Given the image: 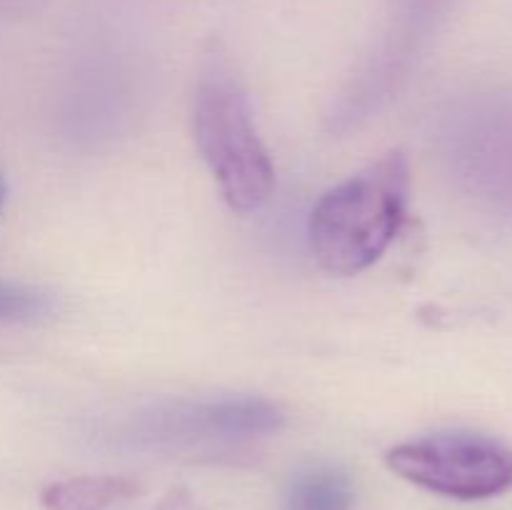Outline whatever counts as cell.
<instances>
[{
    "label": "cell",
    "mask_w": 512,
    "mask_h": 510,
    "mask_svg": "<svg viewBox=\"0 0 512 510\" xmlns=\"http://www.w3.org/2000/svg\"><path fill=\"white\" fill-rule=\"evenodd\" d=\"M53 295L30 285L0 280V325H28L53 315Z\"/></svg>",
    "instance_id": "obj_8"
},
{
    "label": "cell",
    "mask_w": 512,
    "mask_h": 510,
    "mask_svg": "<svg viewBox=\"0 0 512 510\" xmlns=\"http://www.w3.org/2000/svg\"><path fill=\"white\" fill-rule=\"evenodd\" d=\"M45 510H205L188 488H153L123 475H80L40 493Z\"/></svg>",
    "instance_id": "obj_6"
},
{
    "label": "cell",
    "mask_w": 512,
    "mask_h": 510,
    "mask_svg": "<svg viewBox=\"0 0 512 510\" xmlns=\"http://www.w3.org/2000/svg\"><path fill=\"white\" fill-rule=\"evenodd\" d=\"M285 425L278 403L255 395L218 400H175L140 410L125 423L123 438L135 448L165 453L230 450L270 438Z\"/></svg>",
    "instance_id": "obj_3"
},
{
    "label": "cell",
    "mask_w": 512,
    "mask_h": 510,
    "mask_svg": "<svg viewBox=\"0 0 512 510\" xmlns=\"http://www.w3.org/2000/svg\"><path fill=\"white\" fill-rule=\"evenodd\" d=\"M455 0H390V18L378 48L343 93L330 118L340 125H358L378 113L408 78L425 45L453 10Z\"/></svg>",
    "instance_id": "obj_5"
},
{
    "label": "cell",
    "mask_w": 512,
    "mask_h": 510,
    "mask_svg": "<svg viewBox=\"0 0 512 510\" xmlns=\"http://www.w3.org/2000/svg\"><path fill=\"white\" fill-rule=\"evenodd\" d=\"M358 488L335 463H308L283 485L280 510H355Z\"/></svg>",
    "instance_id": "obj_7"
},
{
    "label": "cell",
    "mask_w": 512,
    "mask_h": 510,
    "mask_svg": "<svg viewBox=\"0 0 512 510\" xmlns=\"http://www.w3.org/2000/svg\"><path fill=\"white\" fill-rule=\"evenodd\" d=\"M408 190L410 168L400 150L330 188L308 220L310 250L320 268L350 278L378 263L400 233Z\"/></svg>",
    "instance_id": "obj_1"
},
{
    "label": "cell",
    "mask_w": 512,
    "mask_h": 510,
    "mask_svg": "<svg viewBox=\"0 0 512 510\" xmlns=\"http://www.w3.org/2000/svg\"><path fill=\"white\" fill-rule=\"evenodd\" d=\"M385 463L408 483L455 500H485L512 488V450L475 433H438L388 450Z\"/></svg>",
    "instance_id": "obj_4"
},
{
    "label": "cell",
    "mask_w": 512,
    "mask_h": 510,
    "mask_svg": "<svg viewBox=\"0 0 512 510\" xmlns=\"http://www.w3.org/2000/svg\"><path fill=\"white\" fill-rule=\"evenodd\" d=\"M193 133L225 203L238 213L258 210L273 193L275 168L255 125L248 90L218 45L200 63Z\"/></svg>",
    "instance_id": "obj_2"
}]
</instances>
